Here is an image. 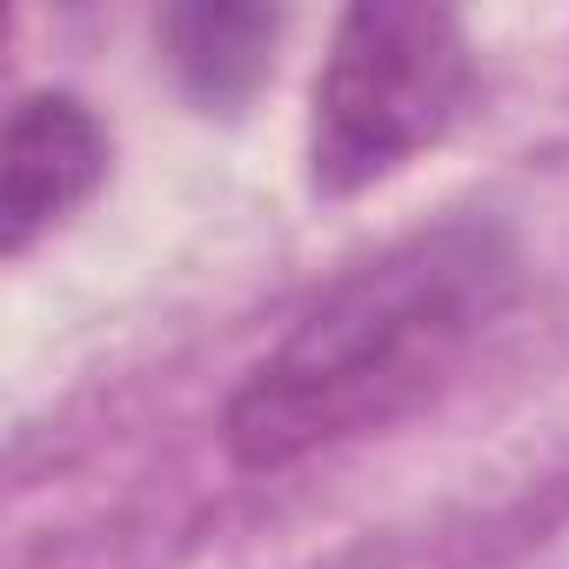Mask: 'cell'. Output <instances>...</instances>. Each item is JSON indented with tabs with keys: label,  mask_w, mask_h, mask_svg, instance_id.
<instances>
[{
	"label": "cell",
	"mask_w": 569,
	"mask_h": 569,
	"mask_svg": "<svg viewBox=\"0 0 569 569\" xmlns=\"http://www.w3.org/2000/svg\"><path fill=\"white\" fill-rule=\"evenodd\" d=\"M516 296V254L489 221H442L356 268L281 336L228 402V456L289 469L422 409Z\"/></svg>",
	"instance_id": "1"
},
{
	"label": "cell",
	"mask_w": 569,
	"mask_h": 569,
	"mask_svg": "<svg viewBox=\"0 0 569 569\" xmlns=\"http://www.w3.org/2000/svg\"><path fill=\"white\" fill-rule=\"evenodd\" d=\"M469 101L462 21L429 0H362L336 21L316 74L309 168L322 194H356L429 154Z\"/></svg>",
	"instance_id": "2"
},
{
	"label": "cell",
	"mask_w": 569,
	"mask_h": 569,
	"mask_svg": "<svg viewBox=\"0 0 569 569\" xmlns=\"http://www.w3.org/2000/svg\"><path fill=\"white\" fill-rule=\"evenodd\" d=\"M108 174V128L81 94H21L0 134V248L28 254Z\"/></svg>",
	"instance_id": "3"
},
{
	"label": "cell",
	"mask_w": 569,
	"mask_h": 569,
	"mask_svg": "<svg viewBox=\"0 0 569 569\" xmlns=\"http://www.w3.org/2000/svg\"><path fill=\"white\" fill-rule=\"evenodd\" d=\"M161 34H168L181 81L208 101H228L261 74L268 41H274V14H261V8H174L161 21Z\"/></svg>",
	"instance_id": "4"
}]
</instances>
